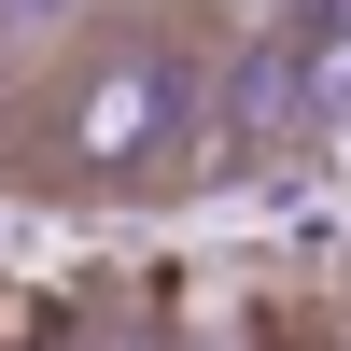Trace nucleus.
I'll return each mask as SVG.
<instances>
[{
    "mask_svg": "<svg viewBox=\"0 0 351 351\" xmlns=\"http://www.w3.org/2000/svg\"><path fill=\"white\" fill-rule=\"evenodd\" d=\"M239 14L211 0H84L0 99V197L28 211H155L225 183Z\"/></svg>",
    "mask_w": 351,
    "mask_h": 351,
    "instance_id": "obj_1",
    "label": "nucleus"
},
{
    "mask_svg": "<svg viewBox=\"0 0 351 351\" xmlns=\"http://www.w3.org/2000/svg\"><path fill=\"white\" fill-rule=\"evenodd\" d=\"M324 112H337V141H351V71H337V84H324Z\"/></svg>",
    "mask_w": 351,
    "mask_h": 351,
    "instance_id": "obj_2",
    "label": "nucleus"
},
{
    "mask_svg": "<svg viewBox=\"0 0 351 351\" xmlns=\"http://www.w3.org/2000/svg\"><path fill=\"white\" fill-rule=\"evenodd\" d=\"M0 99H14V56H0Z\"/></svg>",
    "mask_w": 351,
    "mask_h": 351,
    "instance_id": "obj_3",
    "label": "nucleus"
}]
</instances>
